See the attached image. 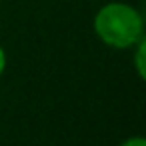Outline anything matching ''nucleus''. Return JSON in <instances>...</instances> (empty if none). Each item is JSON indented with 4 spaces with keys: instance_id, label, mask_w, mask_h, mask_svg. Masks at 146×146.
I'll return each mask as SVG.
<instances>
[{
    "instance_id": "f257e3e1",
    "label": "nucleus",
    "mask_w": 146,
    "mask_h": 146,
    "mask_svg": "<svg viewBox=\"0 0 146 146\" xmlns=\"http://www.w3.org/2000/svg\"><path fill=\"white\" fill-rule=\"evenodd\" d=\"M92 30L102 44L116 50H130L144 38V16L132 4L108 2L94 14Z\"/></svg>"
},
{
    "instance_id": "f03ea898",
    "label": "nucleus",
    "mask_w": 146,
    "mask_h": 146,
    "mask_svg": "<svg viewBox=\"0 0 146 146\" xmlns=\"http://www.w3.org/2000/svg\"><path fill=\"white\" fill-rule=\"evenodd\" d=\"M130 50H134V68H136V72H138V76L140 78H144L146 76V64H144V54H146V40L142 38L140 42H136Z\"/></svg>"
},
{
    "instance_id": "7ed1b4c3",
    "label": "nucleus",
    "mask_w": 146,
    "mask_h": 146,
    "mask_svg": "<svg viewBox=\"0 0 146 146\" xmlns=\"http://www.w3.org/2000/svg\"><path fill=\"white\" fill-rule=\"evenodd\" d=\"M120 146H146V140H144L142 136H130V138H126Z\"/></svg>"
},
{
    "instance_id": "20e7f679",
    "label": "nucleus",
    "mask_w": 146,
    "mask_h": 146,
    "mask_svg": "<svg viewBox=\"0 0 146 146\" xmlns=\"http://www.w3.org/2000/svg\"><path fill=\"white\" fill-rule=\"evenodd\" d=\"M6 64H8V58H6V50H4V46L0 44V76L4 74V70H6Z\"/></svg>"
}]
</instances>
